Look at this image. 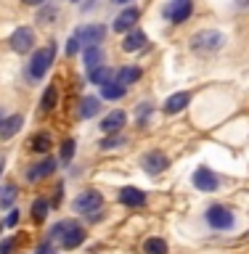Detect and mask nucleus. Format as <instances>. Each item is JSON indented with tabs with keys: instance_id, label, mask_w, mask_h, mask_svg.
Instances as JSON below:
<instances>
[{
	"instance_id": "obj_18",
	"label": "nucleus",
	"mask_w": 249,
	"mask_h": 254,
	"mask_svg": "<svg viewBox=\"0 0 249 254\" xmlns=\"http://www.w3.org/2000/svg\"><path fill=\"white\" fill-rule=\"evenodd\" d=\"M83 64H85V69L90 71L95 66H101L103 64V48L101 45H90V48H85V53H83Z\"/></svg>"
},
{
	"instance_id": "obj_26",
	"label": "nucleus",
	"mask_w": 249,
	"mask_h": 254,
	"mask_svg": "<svg viewBox=\"0 0 249 254\" xmlns=\"http://www.w3.org/2000/svg\"><path fill=\"white\" fill-rule=\"evenodd\" d=\"M122 143H125L122 135H114V132H111V138H103V140H101V148H117V146H122Z\"/></svg>"
},
{
	"instance_id": "obj_27",
	"label": "nucleus",
	"mask_w": 249,
	"mask_h": 254,
	"mask_svg": "<svg viewBox=\"0 0 249 254\" xmlns=\"http://www.w3.org/2000/svg\"><path fill=\"white\" fill-rule=\"evenodd\" d=\"M75 156V140H64V146H61V162H69V159Z\"/></svg>"
},
{
	"instance_id": "obj_10",
	"label": "nucleus",
	"mask_w": 249,
	"mask_h": 254,
	"mask_svg": "<svg viewBox=\"0 0 249 254\" xmlns=\"http://www.w3.org/2000/svg\"><path fill=\"white\" fill-rule=\"evenodd\" d=\"M138 19H141V11H138V8H133V5H127L125 11L117 13V19H114V32H127V29H133L135 24H138Z\"/></svg>"
},
{
	"instance_id": "obj_1",
	"label": "nucleus",
	"mask_w": 249,
	"mask_h": 254,
	"mask_svg": "<svg viewBox=\"0 0 249 254\" xmlns=\"http://www.w3.org/2000/svg\"><path fill=\"white\" fill-rule=\"evenodd\" d=\"M51 238L61 241L64 249H77V246L85 241V230L80 228L75 220H61V222H56V225H53Z\"/></svg>"
},
{
	"instance_id": "obj_6",
	"label": "nucleus",
	"mask_w": 249,
	"mask_h": 254,
	"mask_svg": "<svg viewBox=\"0 0 249 254\" xmlns=\"http://www.w3.org/2000/svg\"><path fill=\"white\" fill-rule=\"evenodd\" d=\"M204 217H207V222H210V225H212L215 230H228V228H234V222H236L234 212H231L228 206H223V204L210 206Z\"/></svg>"
},
{
	"instance_id": "obj_17",
	"label": "nucleus",
	"mask_w": 249,
	"mask_h": 254,
	"mask_svg": "<svg viewBox=\"0 0 249 254\" xmlns=\"http://www.w3.org/2000/svg\"><path fill=\"white\" fill-rule=\"evenodd\" d=\"M56 170V162L53 159H43V164H35V167H29V172H27V180H32V183H37V180H43V178H48Z\"/></svg>"
},
{
	"instance_id": "obj_25",
	"label": "nucleus",
	"mask_w": 249,
	"mask_h": 254,
	"mask_svg": "<svg viewBox=\"0 0 249 254\" xmlns=\"http://www.w3.org/2000/svg\"><path fill=\"white\" fill-rule=\"evenodd\" d=\"M45 217H48V201H45V198H37V201L32 204V220L43 222Z\"/></svg>"
},
{
	"instance_id": "obj_29",
	"label": "nucleus",
	"mask_w": 249,
	"mask_h": 254,
	"mask_svg": "<svg viewBox=\"0 0 249 254\" xmlns=\"http://www.w3.org/2000/svg\"><path fill=\"white\" fill-rule=\"evenodd\" d=\"M13 196H16V188H13V186H5L3 190H0V204L8 206V204L13 201Z\"/></svg>"
},
{
	"instance_id": "obj_38",
	"label": "nucleus",
	"mask_w": 249,
	"mask_h": 254,
	"mask_svg": "<svg viewBox=\"0 0 249 254\" xmlns=\"http://www.w3.org/2000/svg\"><path fill=\"white\" fill-rule=\"evenodd\" d=\"M0 122H3V119H0Z\"/></svg>"
},
{
	"instance_id": "obj_32",
	"label": "nucleus",
	"mask_w": 249,
	"mask_h": 254,
	"mask_svg": "<svg viewBox=\"0 0 249 254\" xmlns=\"http://www.w3.org/2000/svg\"><path fill=\"white\" fill-rule=\"evenodd\" d=\"M16 222H19V212H16V209H13L11 214H8V220H5V225H8V228H13V225H16Z\"/></svg>"
},
{
	"instance_id": "obj_3",
	"label": "nucleus",
	"mask_w": 249,
	"mask_h": 254,
	"mask_svg": "<svg viewBox=\"0 0 249 254\" xmlns=\"http://www.w3.org/2000/svg\"><path fill=\"white\" fill-rule=\"evenodd\" d=\"M75 212L85 214V217L90 220V222L101 220V212H103V196H101L95 188L83 190V193L75 198Z\"/></svg>"
},
{
	"instance_id": "obj_23",
	"label": "nucleus",
	"mask_w": 249,
	"mask_h": 254,
	"mask_svg": "<svg viewBox=\"0 0 249 254\" xmlns=\"http://www.w3.org/2000/svg\"><path fill=\"white\" fill-rule=\"evenodd\" d=\"M141 74H143V71H141L138 66H125V69H119V71H117V82H122V85L127 87V85L138 82Z\"/></svg>"
},
{
	"instance_id": "obj_39",
	"label": "nucleus",
	"mask_w": 249,
	"mask_h": 254,
	"mask_svg": "<svg viewBox=\"0 0 249 254\" xmlns=\"http://www.w3.org/2000/svg\"><path fill=\"white\" fill-rule=\"evenodd\" d=\"M0 164H3V162H0Z\"/></svg>"
},
{
	"instance_id": "obj_37",
	"label": "nucleus",
	"mask_w": 249,
	"mask_h": 254,
	"mask_svg": "<svg viewBox=\"0 0 249 254\" xmlns=\"http://www.w3.org/2000/svg\"><path fill=\"white\" fill-rule=\"evenodd\" d=\"M72 3H77V0H72Z\"/></svg>"
},
{
	"instance_id": "obj_16",
	"label": "nucleus",
	"mask_w": 249,
	"mask_h": 254,
	"mask_svg": "<svg viewBox=\"0 0 249 254\" xmlns=\"http://www.w3.org/2000/svg\"><path fill=\"white\" fill-rule=\"evenodd\" d=\"M21 125H24V117L21 114H13V117L3 119V122H0V138H3V140L13 138V135L21 130Z\"/></svg>"
},
{
	"instance_id": "obj_5",
	"label": "nucleus",
	"mask_w": 249,
	"mask_h": 254,
	"mask_svg": "<svg viewBox=\"0 0 249 254\" xmlns=\"http://www.w3.org/2000/svg\"><path fill=\"white\" fill-rule=\"evenodd\" d=\"M165 19L172 21V24H183L188 21V16L194 13V0H170L165 5Z\"/></svg>"
},
{
	"instance_id": "obj_24",
	"label": "nucleus",
	"mask_w": 249,
	"mask_h": 254,
	"mask_svg": "<svg viewBox=\"0 0 249 254\" xmlns=\"http://www.w3.org/2000/svg\"><path fill=\"white\" fill-rule=\"evenodd\" d=\"M143 252L146 254H167V241H162V238H146Z\"/></svg>"
},
{
	"instance_id": "obj_33",
	"label": "nucleus",
	"mask_w": 249,
	"mask_h": 254,
	"mask_svg": "<svg viewBox=\"0 0 249 254\" xmlns=\"http://www.w3.org/2000/svg\"><path fill=\"white\" fill-rule=\"evenodd\" d=\"M11 246H13V241H11V238H5V241L0 244V254H11Z\"/></svg>"
},
{
	"instance_id": "obj_14",
	"label": "nucleus",
	"mask_w": 249,
	"mask_h": 254,
	"mask_svg": "<svg viewBox=\"0 0 249 254\" xmlns=\"http://www.w3.org/2000/svg\"><path fill=\"white\" fill-rule=\"evenodd\" d=\"M125 111H111L109 117H103V122H101V130L106 132V135H111V132H119L125 127Z\"/></svg>"
},
{
	"instance_id": "obj_2",
	"label": "nucleus",
	"mask_w": 249,
	"mask_h": 254,
	"mask_svg": "<svg viewBox=\"0 0 249 254\" xmlns=\"http://www.w3.org/2000/svg\"><path fill=\"white\" fill-rule=\"evenodd\" d=\"M226 45V35L218 29H202L191 37V51L194 53H202V56H210V53H218L220 48Z\"/></svg>"
},
{
	"instance_id": "obj_7",
	"label": "nucleus",
	"mask_w": 249,
	"mask_h": 254,
	"mask_svg": "<svg viewBox=\"0 0 249 254\" xmlns=\"http://www.w3.org/2000/svg\"><path fill=\"white\" fill-rule=\"evenodd\" d=\"M75 37L80 40L83 48H90V45H101L106 40V27L103 24H85L75 32Z\"/></svg>"
},
{
	"instance_id": "obj_31",
	"label": "nucleus",
	"mask_w": 249,
	"mask_h": 254,
	"mask_svg": "<svg viewBox=\"0 0 249 254\" xmlns=\"http://www.w3.org/2000/svg\"><path fill=\"white\" fill-rule=\"evenodd\" d=\"M77 51H80V40L72 35V37H69V43H67V53H69V56H75Z\"/></svg>"
},
{
	"instance_id": "obj_20",
	"label": "nucleus",
	"mask_w": 249,
	"mask_h": 254,
	"mask_svg": "<svg viewBox=\"0 0 249 254\" xmlns=\"http://www.w3.org/2000/svg\"><path fill=\"white\" fill-rule=\"evenodd\" d=\"M98 98H93V95H85L83 101H80V109H77V114L83 117V119H90V117H95L98 114Z\"/></svg>"
},
{
	"instance_id": "obj_34",
	"label": "nucleus",
	"mask_w": 249,
	"mask_h": 254,
	"mask_svg": "<svg viewBox=\"0 0 249 254\" xmlns=\"http://www.w3.org/2000/svg\"><path fill=\"white\" fill-rule=\"evenodd\" d=\"M35 254H56V252H53V246H51V244H43Z\"/></svg>"
},
{
	"instance_id": "obj_35",
	"label": "nucleus",
	"mask_w": 249,
	"mask_h": 254,
	"mask_svg": "<svg viewBox=\"0 0 249 254\" xmlns=\"http://www.w3.org/2000/svg\"><path fill=\"white\" fill-rule=\"evenodd\" d=\"M24 3H27V5H43L45 0H24Z\"/></svg>"
},
{
	"instance_id": "obj_36",
	"label": "nucleus",
	"mask_w": 249,
	"mask_h": 254,
	"mask_svg": "<svg viewBox=\"0 0 249 254\" xmlns=\"http://www.w3.org/2000/svg\"><path fill=\"white\" fill-rule=\"evenodd\" d=\"M114 3H127V0H114Z\"/></svg>"
},
{
	"instance_id": "obj_8",
	"label": "nucleus",
	"mask_w": 249,
	"mask_h": 254,
	"mask_svg": "<svg viewBox=\"0 0 249 254\" xmlns=\"http://www.w3.org/2000/svg\"><path fill=\"white\" fill-rule=\"evenodd\" d=\"M8 43H11V48L16 53H27V51H32V45H35V32H32L29 27H19L11 35Z\"/></svg>"
},
{
	"instance_id": "obj_9",
	"label": "nucleus",
	"mask_w": 249,
	"mask_h": 254,
	"mask_svg": "<svg viewBox=\"0 0 249 254\" xmlns=\"http://www.w3.org/2000/svg\"><path fill=\"white\" fill-rule=\"evenodd\" d=\"M141 164H143V170H146V172L159 175V172H165L167 167H170V159H167L162 151H157V148H154V151H149V154L141 159Z\"/></svg>"
},
{
	"instance_id": "obj_22",
	"label": "nucleus",
	"mask_w": 249,
	"mask_h": 254,
	"mask_svg": "<svg viewBox=\"0 0 249 254\" xmlns=\"http://www.w3.org/2000/svg\"><path fill=\"white\" fill-rule=\"evenodd\" d=\"M29 151H35V154H48V151H51V135L37 132L35 138L29 140Z\"/></svg>"
},
{
	"instance_id": "obj_21",
	"label": "nucleus",
	"mask_w": 249,
	"mask_h": 254,
	"mask_svg": "<svg viewBox=\"0 0 249 254\" xmlns=\"http://www.w3.org/2000/svg\"><path fill=\"white\" fill-rule=\"evenodd\" d=\"M87 77H90V82H93V85H98V87H101L103 82H109V79L114 77V71H111L106 64H101V66H95V69L87 71Z\"/></svg>"
},
{
	"instance_id": "obj_28",
	"label": "nucleus",
	"mask_w": 249,
	"mask_h": 254,
	"mask_svg": "<svg viewBox=\"0 0 249 254\" xmlns=\"http://www.w3.org/2000/svg\"><path fill=\"white\" fill-rule=\"evenodd\" d=\"M53 103H56V85H51V87H48V90H45V98H43V109H45V111H51V109H53Z\"/></svg>"
},
{
	"instance_id": "obj_12",
	"label": "nucleus",
	"mask_w": 249,
	"mask_h": 254,
	"mask_svg": "<svg viewBox=\"0 0 249 254\" xmlns=\"http://www.w3.org/2000/svg\"><path fill=\"white\" fill-rule=\"evenodd\" d=\"M119 201H122L125 206H143L146 204V193H143L141 188H135V186H127L119 190Z\"/></svg>"
},
{
	"instance_id": "obj_11",
	"label": "nucleus",
	"mask_w": 249,
	"mask_h": 254,
	"mask_svg": "<svg viewBox=\"0 0 249 254\" xmlns=\"http://www.w3.org/2000/svg\"><path fill=\"white\" fill-rule=\"evenodd\" d=\"M218 175H215L212 170H207V167H199V170L194 172V186L199 190H215L218 188Z\"/></svg>"
},
{
	"instance_id": "obj_30",
	"label": "nucleus",
	"mask_w": 249,
	"mask_h": 254,
	"mask_svg": "<svg viewBox=\"0 0 249 254\" xmlns=\"http://www.w3.org/2000/svg\"><path fill=\"white\" fill-rule=\"evenodd\" d=\"M149 117H151V103H141V106H138V122L143 125Z\"/></svg>"
},
{
	"instance_id": "obj_4",
	"label": "nucleus",
	"mask_w": 249,
	"mask_h": 254,
	"mask_svg": "<svg viewBox=\"0 0 249 254\" xmlns=\"http://www.w3.org/2000/svg\"><path fill=\"white\" fill-rule=\"evenodd\" d=\"M56 48H59V45L51 40V43L43 45L35 56H32V61H29V77L32 79H43L48 74V69H51V64L56 59Z\"/></svg>"
},
{
	"instance_id": "obj_13",
	"label": "nucleus",
	"mask_w": 249,
	"mask_h": 254,
	"mask_svg": "<svg viewBox=\"0 0 249 254\" xmlns=\"http://www.w3.org/2000/svg\"><path fill=\"white\" fill-rule=\"evenodd\" d=\"M191 103V93H175L170 95V98L165 101V114H178V111H183Z\"/></svg>"
},
{
	"instance_id": "obj_19",
	"label": "nucleus",
	"mask_w": 249,
	"mask_h": 254,
	"mask_svg": "<svg viewBox=\"0 0 249 254\" xmlns=\"http://www.w3.org/2000/svg\"><path fill=\"white\" fill-rule=\"evenodd\" d=\"M125 90H127V87H125L122 82H117V79H109V82L101 85V95H103L106 101H119V98L125 95Z\"/></svg>"
},
{
	"instance_id": "obj_15",
	"label": "nucleus",
	"mask_w": 249,
	"mask_h": 254,
	"mask_svg": "<svg viewBox=\"0 0 249 254\" xmlns=\"http://www.w3.org/2000/svg\"><path fill=\"white\" fill-rule=\"evenodd\" d=\"M149 43V37H146V32H141V29H133L130 35H125V43H122V51L127 53H135V51H141L143 45Z\"/></svg>"
}]
</instances>
